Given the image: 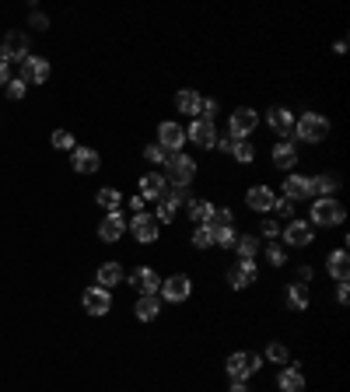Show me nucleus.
Here are the masks:
<instances>
[{
    "label": "nucleus",
    "mask_w": 350,
    "mask_h": 392,
    "mask_svg": "<svg viewBox=\"0 0 350 392\" xmlns=\"http://www.w3.org/2000/svg\"><path fill=\"white\" fill-rule=\"evenodd\" d=\"M95 200H98V207H102V211H109V214L123 207V193H119V189H113V186H102Z\"/></svg>",
    "instance_id": "nucleus-31"
},
{
    "label": "nucleus",
    "mask_w": 350,
    "mask_h": 392,
    "mask_svg": "<svg viewBox=\"0 0 350 392\" xmlns=\"http://www.w3.org/2000/svg\"><path fill=\"white\" fill-rule=\"evenodd\" d=\"M232 144H235L232 133H218V137H214V147H218V151H232Z\"/></svg>",
    "instance_id": "nucleus-44"
},
{
    "label": "nucleus",
    "mask_w": 350,
    "mask_h": 392,
    "mask_svg": "<svg viewBox=\"0 0 350 392\" xmlns=\"http://www.w3.org/2000/svg\"><path fill=\"white\" fill-rule=\"evenodd\" d=\"M284 196H288L291 203L315 196V193H312V179H308V175H288V179H284Z\"/></svg>",
    "instance_id": "nucleus-20"
},
{
    "label": "nucleus",
    "mask_w": 350,
    "mask_h": 392,
    "mask_svg": "<svg viewBox=\"0 0 350 392\" xmlns=\"http://www.w3.org/2000/svg\"><path fill=\"white\" fill-rule=\"evenodd\" d=\"M126 203H130V211H133V214H140V211H144V200H140V193H137V196H126Z\"/></svg>",
    "instance_id": "nucleus-45"
},
{
    "label": "nucleus",
    "mask_w": 350,
    "mask_h": 392,
    "mask_svg": "<svg viewBox=\"0 0 350 392\" xmlns=\"http://www.w3.org/2000/svg\"><path fill=\"white\" fill-rule=\"evenodd\" d=\"M344 218H347V211H344V203H340V200H333V196L312 200V218H308L312 228H340Z\"/></svg>",
    "instance_id": "nucleus-2"
},
{
    "label": "nucleus",
    "mask_w": 350,
    "mask_h": 392,
    "mask_svg": "<svg viewBox=\"0 0 350 392\" xmlns=\"http://www.w3.org/2000/svg\"><path fill=\"white\" fill-rule=\"evenodd\" d=\"M70 165L77 168L81 175H91V172H98L102 158H98V151H91V147H74V151H70Z\"/></svg>",
    "instance_id": "nucleus-18"
},
{
    "label": "nucleus",
    "mask_w": 350,
    "mask_h": 392,
    "mask_svg": "<svg viewBox=\"0 0 350 392\" xmlns=\"http://www.w3.org/2000/svg\"><path fill=\"white\" fill-rule=\"evenodd\" d=\"M294 137L308 140V144H319V140L329 137V119L319 116V112H301V119H294Z\"/></svg>",
    "instance_id": "nucleus-3"
},
{
    "label": "nucleus",
    "mask_w": 350,
    "mask_h": 392,
    "mask_svg": "<svg viewBox=\"0 0 350 392\" xmlns=\"http://www.w3.org/2000/svg\"><path fill=\"white\" fill-rule=\"evenodd\" d=\"M193 245H196V249H210V245H214V238H210V231H207L203 224L193 228Z\"/></svg>",
    "instance_id": "nucleus-39"
},
{
    "label": "nucleus",
    "mask_w": 350,
    "mask_h": 392,
    "mask_svg": "<svg viewBox=\"0 0 350 392\" xmlns=\"http://www.w3.org/2000/svg\"><path fill=\"white\" fill-rule=\"evenodd\" d=\"M266 123H270V130L281 133V137H291L294 133V112L284 109V106H273V109L266 112Z\"/></svg>",
    "instance_id": "nucleus-19"
},
{
    "label": "nucleus",
    "mask_w": 350,
    "mask_h": 392,
    "mask_svg": "<svg viewBox=\"0 0 350 392\" xmlns=\"http://www.w3.org/2000/svg\"><path fill=\"white\" fill-rule=\"evenodd\" d=\"M182 144H186V130L179 123H172V119H165L158 126V147H165L169 155H175V151H182Z\"/></svg>",
    "instance_id": "nucleus-10"
},
{
    "label": "nucleus",
    "mask_w": 350,
    "mask_h": 392,
    "mask_svg": "<svg viewBox=\"0 0 350 392\" xmlns=\"http://www.w3.org/2000/svg\"><path fill=\"white\" fill-rule=\"evenodd\" d=\"M11 81V63H0V84Z\"/></svg>",
    "instance_id": "nucleus-48"
},
{
    "label": "nucleus",
    "mask_w": 350,
    "mask_h": 392,
    "mask_svg": "<svg viewBox=\"0 0 350 392\" xmlns=\"http://www.w3.org/2000/svg\"><path fill=\"white\" fill-rule=\"evenodd\" d=\"M18 81H25V84H46L50 81V63L43 56L18 60Z\"/></svg>",
    "instance_id": "nucleus-6"
},
{
    "label": "nucleus",
    "mask_w": 350,
    "mask_h": 392,
    "mask_svg": "<svg viewBox=\"0 0 350 392\" xmlns=\"http://www.w3.org/2000/svg\"><path fill=\"white\" fill-rule=\"evenodd\" d=\"M133 315H137L140 323H154V319L162 315V298H158V294H140L137 305H133Z\"/></svg>",
    "instance_id": "nucleus-21"
},
{
    "label": "nucleus",
    "mask_w": 350,
    "mask_h": 392,
    "mask_svg": "<svg viewBox=\"0 0 350 392\" xmlns=\"http://www.w3.org/2000/svg\"><path fill=\"white\" fill-rule=\"evenodd\" d=\"M4 91H7V99H11V102H18V99H25V91H28V84L14 77V81H7V84H4Z\"/></svg>",
    "instance_id": "nucleus-38"
},
{
    "label": "nucleus",
    "mask_w": 350,
    "mask_h": 392,
    "mask_svg": "<svg viewBox=\"0 0 350 392\" xmlns=\"http://www.w3.org/2000/svg\"><path fill=\"white\" fill-rule=\"evenodd\" d=\"M347 298H350V287H347V284H340V287H337V301H340V305H347Z\"/></svg>",
    "instance_id": "nucleus-46"
},
{
    "label": "nucleus",
    "mask_w": 350,
    "mask_h": 392,
    "mask_svg": "<svg viewBox=\"0 0 350 392\" xmlns=\"http://www.w3.org/2000/svg\"><path fill=\"white\" fill-rule=\"evenodd\" d=\"M210 238H214V245H221V249H232L235 245V228H218V231H210Z\"/></svg>",
    "instance_id": "nucleus-37"
},
{
    "label": "nucleus",
    "mask_w": 350,
    "mask_h": 392,
    "mask_svg": "<svg viewBox=\"0 0 350 392\" xmlns=\"http://www.w3.org/2000/svg\"><path fill=\"white\" fill-rule=\"evenodd\" d=\"M126 231H133V238L140 242V245H151V242H158V235H162V224L154 221V214H133V221H126Z\"/></svg>",
    "instance_id": "nucleus-5"
},
{
    "label": "nucleus",
    "mask_w": 350,
    "mask_h": 392,
    "mask_svg": "<svg viewBox=\"0 0 350 392\" xmlns=\"http://www.w3.org/2000/svg\"><path fill=\"white\" fill-rule=\"evenodd\" d=\"M259 368H263V357L252 354V350H235L232 357H228V364H225V371L232 375V382H245V379L256 375Z\"/></svg>",
    "instance_id": "nucleus-4"
},
{
    "label": "nucleus",
    "mask_w": 350,
    "mask_h": 392,
    "mask_svg": "<svg viewBox=\"0 0 350 392\" xmlns=\"http://www.w3.org/2000/svg\"><path fill=\"white\" fill-rule=\"evenodd\" d=\"M95 280H98V287L113 291L116 284H123V267H119V263H102L98 274H95Z\"/></svg>",
    "instance_id": "nucleus-27"
},
{
    "label": "nucleus",
    "mask_w": 350,
    "mask_h": 392,
    "mask_svg": "<svg viewBox=\"0 0 350 392\" xmlns=\"http://www.w3.org/2000/svg\"><path fill=\"white\" fill-rule=\"evenodd\" d=\"M200 106H203V99H200V91H193V88H182V91L175 95V109L182 112V116H200Z\"/></svg>",
    "instance_id": "nucleus-25"
},
{
    "label": "nucleus",
    "mask_w": 350,
    "mask_h": 392,
    "mask_svg": "<svg viewBox=\"0 0 350 392\" xmlns=\"http://www.w3.org/2000/svg\"><path fill=\"white\" fill-rule=\"evenodd\" d=\"M130 284H133L140 294H158V291H162V277H158V270H151V267H137Z\"/></svg>",
    "instance_id": "nucleus-15"
},
{
    "label": "nucleus",
    "mask_w": 350,
    "mask_h": 392,
    "mask_svg": "<svg viewBox=\"0 0 350 392\" xmlns=\"http://www.w3.org/2000/svg\"><path fill=\"white\" fill-rule=\"evenodd\" d=\"M123 235H126V218H123L119 211L106 214V221L98 224V238H102V242H119Z\"/></svg>",
    "instance_id": "nucleus-22"
},
{
    "label": "nucleus",
    "mask_w": 350,
    "mask_h": 392,
    "mask_svg": "<svg viewBox=\"0 0 350 392\" xmlns=\"http://www.w3.org/2000/svg\"><path fill=\"white\" fill-rule=\"evenodd\" d=\"M273 211H277L284 221H291V218H294V203L288 200V196H277V200H273Z\"/></svg>",
    "instance_id": "nucleus-41"
},
{
    "label": "nucleus",
    "mask_w": 350,
    "mask_h": 392,
    "mask_svg": "<svg viewBox=\"0 0 350 392\" xmlns=\"http://www.w3.org/2000/svg\"><path fill=\"white\" fill-rule=\"evenodd\" d=\"M337 189H340V179H337V175H329V172H322V175H315V179H312V193H315V200L333 196Z\"/></svg>",
    "instance_id": "nucleus-28"
},
{
    "label": "nucleus",
    "mask_w": 350,
    "mask_h": 392,
    "mask_svg": "<svg viewBox=\"0 0 350 392\" xmlns=\"http://www.w3.org/2000/svg\"><path fill=\"white\" fill-rule=\"evenodd\" d=\"M326 270H329V277L337 280V284H347V280H350V256H347V249H333V252L326 256Z\"/></svg>",
    "instance_id": "nucleus-14"
},
{
    "label": "nucleus",
    "mask_w": 350,
    "mask_h": 392,
    "mask_svg": "<svg viewBox=\"0 0 350 392\" xmlns=\"http://www.w3.org/2000/svg\"><path fill=\"white\" fill-rule=\"evenodd\" d=\"M270 162H273V168H294L298 165V151H294L291 140H277L273 151H270Z\"/></svg>",
    "instance_id": "nucleus-24"
},
{
    "label": "nucleus",
    "mask_w": 350,
    "mask_h": 392,
    "mask_svg": "<svg viewBox=\"0 0 350 392\" xmlns=\"http://www.w3.org/2000/svg\"><path fill=\"white\" fill-rule=\"evenodd\" d=\"M232 392H249V386L245 382H232Z\"/></svg>",
    "instance_id": "nucleus-50"
},
{
    "label": "nucleus",
    "mask_w": 350,
    "mask_h": 392,
    "mask_svg": "<svg viewBox=\"0 0 350 392\" xmlns=\"http://www.w3.org/2000/svg\"><path fill=\"white\" fill-rule=\"evenodd\" d=\"M288 347L284 343H266V350H263V361H270V364H288Z\"/></svg>",
    "instance_id": "nucleus-35"
},
{
    "label": "nucleus",
    "mask_w": 350,
    "mask_h": 392,
    "mask_svg": "<svg viewBox=\"0 0 350 392\" xmlns=\"http://www.w3.org/2000/svg\"><path fill=\"white\" fill-rule=\"evenodd\" d=\"M32 25H35V28H46V25H50V21H46V18H43V14H32Z\"/></svg>",
    "instance_id": "nucleus-49"
},
{
    "label": "nucleus",
    "mask_w": 350,
    "mask_h": 392,
    "mask_svg": "<svg viewBox=\"0 0 350 392\" xmlns=\"http://www.w3.org/2000/svg\"><path fill=\"white\" fill-rule=\"evenodd\" d=\"M189 294H193V280L186 277V274H175V277L162 280V291H158V298H162V301H172V305L186 301Z\"/></svg>",
    "instance_id": "nucleus-9"
},
{
    "label": "nucleus",
    "mask_w": 350,
    "mask_h": 392,
    "mask_svg": "<svg viewBox=\"0 0 350 392\" xmlns=\"http://www.w3.org/2000/svg\"><path fill=\"white\" fill-rule=\"evenodd\" d=\"M0 63H11V60H7V56H4V50H0Z\"/></svg>",
    "instance_id": "nucleus-51"
},
{
    "label": "nucleus",
    "mask_w": 350,
    "mask_h": 392,
    "mask_svg": "<svg viewBox=\"0 0 350 392\" xmlns=\"http://www.w3.org/2000/svg\"><path fill=\"white\" fill-rule=\"evenodd\" d=\"M232 155H235V162H238V165H249V162L256 158V147H252V140H235Z\"/></svg>",
    "instance_id": "nucleus-34"
},
{
    "label": "nucleus",
    "mask_w": 350,
    "mask_h": 392,
    "mask_svg": "<svg viewBox=\"0 0 350 392\" xmlns=\"http://www.w3.org/2000/svg\"><path fill=\"white\" fill-rule=\"evenodd\" d=\"M165 155H169V151H165V147H158V144H151V147L144 151V158H147L151 165H162V162H165Z\"/></svg>",
    "instance_id": "nucleus-42"
},
{
    "label": "nucleus",
    "mask_w": 350,
    "mask_h": 392,
    "mask_svg": "<svg viewBox=\"0 0 350 392\" xmlns=\"http://www.w3.org/2000/svg\"><path fill=\"white\" fill-rule=\"evenodd\" d=\"M288 308H294V312H305V308H308V287H305V284L294 280L291 287H288Z\"/></svg>",
    "instance_id": "nucleus-32"
},
{
    "label": "nucleus",
    "mask_w": 350,
    "mask_h": 392,
    "mask_svg": "<svg viewBox=\"0 0 350 392\" xmlns=\"http://www.w3.org/2000/svg\"><path fill=\"white\" fill-rule=\"evenodd\" d=\"M273 189L270 186H249L245 189V203L252 207V211H259V214H266V211H273Z\"/></svg>",
    "instance_id": "nucleus-17"
},
{
    "label": "nucleus",
    "mask_w": 350,
    "mask_h": 392,
    "mask_svg": "<svg viewBox=\"0 0 350 392\" xmlns=\"http://www.w3.org/2000/svg\"><path fill=\"white\" fill-rule=\"evenodd\" d=\"M308 280H312V267H301V270H298V284L308 287Z\"/></svg>",
    "instance_id": "nucleus-47"
},
{
    "label": "nucleus",
    "mask_w": 350,
    "mask_h": 392,
    "mask_svg": "<svg viewBox=\"0 0 350 392\" xmlns=\"http://www.w3.org/2000/svg\"><path fill=\"white\" fill-rule=\"evenodd\" d=\"M232 249L238 252V259H256V252H259V242H256V235H238Z\"/></svg>",
    "instance_id": "nucleus-30"
},
{
    "label": "nucleus",
    "mask_w": 350,
    "mask_h": 392,
    "mask_svg": "<svg viewBox=\"0 0 350 392\" xmlns=\"http://www.w3.org/2000/svg\"><path fill=\"white\" fill-rule=\"evenodd\" d=\"M266 259H270V267H284V263H288V252H284V245L270 242V249H266Z\"/></svg>",
    "instance_id": "nucleus-40"
},
{
    "label": "nucleus",
    "mask_w": 350,
    "mask_h": 392,
    "mask_svg": "<svg viewBox=\"0 0 350 392\" xmlns=\"http://www.w3.org/2000/svg\"><path fill=\"white\" fill-rule=\"evenodd\" d=\"M81 301H84V312H88V315H106V312L113 308V294H109L106 287H88Z\"/></svg>",
    "instance_id": "nucleus-13"
},
{
    "label": "nucleus",
    "mask_w": 350,
    "mask_h": 392,
    "mask_svg": "<svg viewBox=\"0 0 350 392\" xmlns=\"http://www.w3.org/2000/svg\"><path fill=\"white\" fill-rule=\"evenodd\" d=\"M256 280H259L256 259H238L232 270H228V284H232L235 291H242V287H249V284H256Z\"/></svg>",
    "instance_id": "nucleus-12"
},
{
    "label": "nucleus",
    "mask_w": 350,
    "mask_h": 392,
    "mask_svg": "<svg viewBox=\"0 0 350 392\" xmlns=\"http://www.w3.org/2000/svg\"><path fill=\"white\" fill-rule=\"evenodd\" d=\"M281 228H284V224H277V221H263V235H266L270 242H277V238H281Z\"/></svg>",
    "instance_id": "nucleus-43"
},
{
    "label": "nucleus",
    "mask_w": 350,
    "mask_h": 392,
    "mask_svg": "<svg viewBox=\"0 0 350 392\" xmlns=\"http://www.w3.org/2000/svg\"><path fill=\"white\" fill-rule=\"evenodd\" d=\"M169 189V182H165V175L162 172H147V175H140V200H162V193Z\"/></svg>",
    "instance_id": "nucleus-16"
},
{
    "label": "nucleus",
    "mask_w": 350,
    "mask_h": 392,
    "mask_svg": "<svg viewBox=\"0 0 350 392\" xmlns=\"http://www.w3.org/2000/svg\"><path fill=\"white\" fill-rule=\"evenodd\" d=\"M165 182L169 186H182V189H189V182H193V175H196V162L189 158V155H182V151H175V155H165Z\"/></svg>",
    "instance_id": "nucleus-1"
},
{
    "label": "nucleus",
    "mask_w": 350,
    "mask_h": 392,
    "mask_svg": "<svg viewBox=\"0 0 350 392\" xmlns=\"http://www.w3.org/2000/svg\"><path fill=\"white\" fill-rule=\"evenodd\" d=\"M259 126V112L249 109V106H242V109L232 112V119H228V133H232L235 140H249V133Z\"/></svg>",
    "instance_id": "nucleus-7"
},
{
    "label": "nucleus",
    "mask_w": 350,
    "mask_h": 392,
    "mask_svg": "<svg viewBox=\"0 0 350 392\" xmlns=\"http://www.w3.org/2000/svg\"><path fill=\"white\" fill-rule=\"evenodd\" d=\"M214 137H218V126L210 123V119H193L189 123V130H186V140H193L196 147H214Z\"/></svg>",
    "instance_id": "nucleus-11"
},
{
    "label": "nucleus",
    "mask_w": 350,
    "mask_h": 392,
    "mask_svg": "<svg viewBox=\"0 0 350 392\" xmlns=\"http://www.w3.org/2000/svg\"><path fill=\"white\" fill-rule=\"evenodd\" d=\"M4 56L7 60H25L28 56V35L25 32H7V39H4Z\"/></svg>",
    "instance_id": "nucleus-23"
},
{
    "label": "nucleus",
    "mask_w": 350,
    "mask_h": 392,
    "mask_svg": "<svg viewBox=\"0 0 350 392\" xmlns=\"http://www.w3.org/2000/svg\"><path fill=\"white\" fill-rule=\"evenodd\" d=\"M50 140H53V147H57V151H74V147H77L70 130H53V137H50Z\"/></svg>",
    "instance_id": "nucleus-36"
},
{
    "label": "nucleus",
    "mask_w": 350,
    "mask_h": 392,
    "mask_svg": "<svg viewBox=\"0 0 350 392\" xmlns=\"http://www.w3.org/2000/svg\"><path fill=\"white\" fill-rule=\"evenodd\" d=\"M210 207H214V203H207V200H189V203H186V214H189L193 224H203L207 214H210Z\"/></svg>",
    "instance_id": "nucleus-33"
},
{
    "label": "nucleus",
    "mask_w": 350,
    "mask_h": 392,
    "mask_svg": "<svg viewBox=\"0 0 350 392\" xmlns=\"http://www.w3.org/2000/svg\"><path fill=\"white\" fill-rule=\"evenodd\" d=\"M207 231H218V228H235V214L228 207H210V214H207V221H203Z\"/></svg>",
    "instance_id": "nucleus-29"
},
{
    "label": "nucleus",
    "mask_w": 350,
    "mask_h": 392,
    "mask_svg": "<svg viewBox=\"0 0 350 392\" xmlns=\"http://www.w3.org/2000/svg\"><path fill=\"white\" fill-rule=\"evenodd\" d=\"M277 389L281 392H305V375H301V368H284V371L277 375Z\"/></svg>",
    "instance_id": "nucleus-26"
},
{
    "label": "nucleus",
    "mask_w": 350,
    "mask_h": 392,
    "mask_svg": "<svg viewBox=\"0 0 350 392\" xmlns=\"http://www.w3.org/2000/svg\"><path fill=\"white\" fill-rule=\"evenodd\" d=\"M281 235H284V242H288L291 249H305V245H312L315 228H312L308 221H301V218H291V221H284Z\"/></svg>",
    "instance_id": "nucleus-8"
}]
</instances>
